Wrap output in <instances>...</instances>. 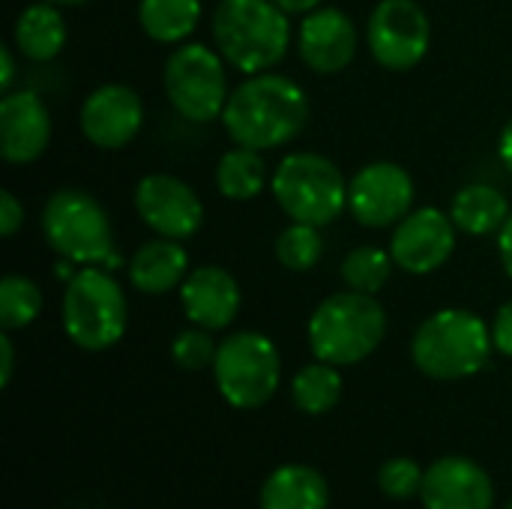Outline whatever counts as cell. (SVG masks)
<instances>
[{
	"mask_svg": "<svg viewBox=\"0 0 512 509\" xmlns=\"http://www.w3.org/2000/svg\"><path fill=\"white\" fill-rule=\"evenodd\" d=\"M282 213L306 225H330L348 210V180L339 165L321 153H288L270 177Z\"/></svg>",
	"mask_w": 512,
	"mask_h": 509,
	"instance_id": "cell-6",
	"label": "cell"
},
{
	"mask_svg": "<svg viewBox=\"0 0 512 509\" xmlns=\"http://www.w3.org/2000/svg\"><path fill=\"white\" fill-rule=\"evenodd\" d=\"M423 480H426V468H420L414 459L408 456H396L387 459L378 468V486L387 498L393 501H408V498H420L423 492Z\"/></svg>",
	"mask_w": 512,
	"mask_h": 509,
	"instance_id": "cell-30",
	"label": "cell"
},
{
	"mask_svg": "<svg viewBox=\"0 0 512 509\" xmlns=\"http://www.w3.org/2000/svg\"><path fill=\"white\" fill-rule=\"evenodd\" d=\"M492 327L471 309H438L414 333L411 360L435 381H462L486 369L492 357Z\"/></svg>",
	"mask_w": 512,
	"mask_h": 509,
	"instance_id": "cell-4",
	"label": "cell"
},
{
	"mask_svg": "<svg viewBox=\"0 0 512 509\" xmlns=\"http://www.w3.org/2000/svg\"><path fill=\"white\" fill-rule=\"evenodd\" d=\"M24 225V204L15 198V192H0V234L9 240L21 231Z\"/></svg>",
	"mask_w": 512,
	"mask_h": 509,
	"instance_id": "cell-31",
	"label": "cell"
},
{
	"mask_svg": "<svg viewBox=\"0 0 512 509\" xmlns=\"http://www.w3.org/2000/svg\"><path fill=\"white\" fill-rule=\"evenodd\" d=\"M135 210L141 222L168 240H189L204 225V201L174 174H147L135 183Z\"/></svg>",
	"mask_w": 512,
	"mask_h": 509,
	"instance_id": "cell-12",
	"label": "cell"
},
{
	"mask_svg": "<svg viewBox=\"0 0 512 509\" xmlns=\"http://www.w3.org/2000/svg\"><path fill=\"white\" fill-rule=\"evenodd\" d=\"M393 255L381 246H357L342 261V282L360 294H378L393 273Z\"/></svg>",
	"mask_w": 512,
	"mask_h": 509,
	"instance_id": "cell-27",
	"label": "cell"
},
{
	"mask_svg": "<svg viewBox=\"0 0 512 509\" xmlns=\"http://www.w3.org/2000/svg\"><path fill=\"white\" fill-rule=\"evenodd\" d=\"M210 30L216 51L243 75L270 72L291 45L288 12L276 0H219Z\"/></svg>",
	"mask_w": 512,
	"mask_h": 509,
	"instance_id": "cell-2",
	"label": "cell"
},
{
	"mask_svg": "<svg viewBox=\"0 0 512 509\" xmlns=\"http://www.w3.org/2000/svg\"><path fill=\"white\" fill-rule=\"evenodd\" d=\"M357 24L336 6H318L303 15L297 33V51L303 63L318 75H336L351 66L357 54Z\"/></svg>",
	"mask_w": 512,
	"mask_h": 509,
	"instance_id": "cell-15",
	"label": "cell"
},
{
	"mask_svg": "<svg viewBox=\"0 0 512 509\" xmlns=\"http://www.w3.org/2000/svg\"><path fill=\"white\" fill-rule=\"evenodd\" d=\"M219 396L237 411L264 408L282 384V357L270 336L255 330L231 333L213 360Z\"/></svg>",
	"mask_w": 512,
	"mask_h": 509,
	"instance_id": "cell-8",
	"label": "cell"
},
{
	"mask_svg": "<svg viewBox=\"0 0 512 509\" xmlns=\"http://www.w3.org/2000/svg\"><path fill=\"white\" fill-rule=\"evenodd\" d=\"M51 141V114L33 90H9L0 99V153L9 165L36 162Z\"/></svg>",
	"mask_w": 512,
	"mask_h": 509,
	"instance_id": "cell-17",
	"label": "cell"
},
{
	"mask_svg": "<svg viewBox=\"0 0 512 509\" xmlns=\"http://www.w3.org/2000/svg\"><path fill=\"white\" fill-rule=\"evenodd\" d=\"M492 345L498 354L512 357V300H507L492 321Z\"/></svg>",
	"mask_w": 512,
	"mask_h": 509,
	"instance_id": "cell-32",
	"label": "cell"
},
{
	"mask_svg": "<svg viewBox=\"0 0 512 509\" xmlns=\"http://www.w3.org/2000/svg\"><path fill=\"white\" fill-rule=\"evenodd\" d=\"M498 153H501V162H504V168H507V171L512 174V117H510V123L504 126V132H501Z\"/></svg>",
	"mask_w": 512,
	"mask_h": 509,
	"instance_id": "cell-37",
	"label": "cell"
},
{
	"mask_svg": "<svg viewBox=\"0 0 512 509\" xmlns=\"http://www.w3.org/2000/svg\"><path fill=\"white\" fill-rule=\"evenodd\" d=\"M63 333L81 351H108L126 336L129 303L105 267H81L63 291Z\"/></svg>",
	"mask_w": 512,
	"mask_h": 509,
	"instance_id": "cell-5",
	"label": "cell"
},
{
	"mask_svg": "<svg viewBox=\"0 0 512 509\" xmlns=\"http://www.w3.org/2000/svg\"><path fill=\"white\" fill-rule=\"evenodd\" d=\"M420 501L426 509H492L495 486L483 465L468 456H444L426 468Z\"/></svg>",
	"mask_w": 512,
	"mask_h": 509,
	"instance_id": "cell-16",
	"label": "cell"
},
{
	"mask_svg": "<svg viewBox=\"0 0 512 509\" xmlns=\"http://www.w3.org/2000/svg\"><path fill=\"white\" fill-rule=\"evenodd\" d=\"M42 306L45 297L33 279L21 273H9L0 279V327L6 333L30 327L42 315Z\"/></svg>",
	"mask_w": 512,
	"mask_h": 509,
	"instance_id": "cell-26",
	"label": "cell"
},
{
	"mask_svg": "<svg viewBox=\"0 0 512 509\" xmlns=\"http://www.w3.org/2000/svg\"><path fill=\"white\" fill-rule=\"evenodd\" d=\"M66 39H69V30L57 3H48V0L30 3L15 18V48L27 60H36V63L54 60L63 51Z\"/></svg>",
	"mask_w": 512,
	"mask_h": 509,
	"instance_id": "cell-21",
	"label": "cell"
},
{
	"mask_svg": "<svg viewBox=\"0 0 512 509\" xmlns=\"http://www.w3.org/2000/svg\"><path fill=\"white\" fill-rule=\"evenodd\" d=\"M0 384L3 387H9V381H12V369H15V348H12V339H9V333L3 330V336H0Z\"/></svg>",
	"mask_w": 512,
	"mask_h": 509,
	"instance_id": "cell-33",
	"label": "cell"
},
{
	"mask_svg": "<svg viewBox=\"0 0 512 509\" xmlns=\"http://www.w3.org/2000/svg\"><path fill=\"white\" fill-rule=\"evenodd\" d=\"M504 509H512V501H507V504H504Z\"/></svg>",
	"mask_w": 512,
	"mask_h": 509,
	"instance_id": "cell-39",
	"label": "cell"
},
{
	"mask_svg": "<svg viewBox=\"0 0 512 509\" xmlns=\"http://www.w3.org/2000/svg\"><path fill=\"white\" fill-rule=\"evenodd\" d=\"M387 336V312L375 294L339 291L318 303L309 318V348L315 360L339 369L357 366L378 351Z\"/></svg>",
	"mask_w": 512,
	"mask_h": 509,
	"instance_id": "cell-3",
	"label": "cell"
},
{
	"mask_svg": "<svg viewBox=\"0 0 512 509\" xmlns=\"http://www.w3.org/2000/svg\"><path fill=\"white\" fill-rule=\"evenodd\" d=\"M288 15H309V12H315L324 0H276Z\"/></svg>",
	"mask_w": 512,
	"mask_h": 509,
	"instance_id": "cell-36",
	"label": "cell"
},
{
	"mask_svg": "<svg viewBox=\"0 0 512 509\" xmlns=\"http://www.w3.org/2000/svg\"><path fill=\"white\" fill-rule=\"evenodd\" d=\"M291 399L309 417H321V414L333 411L339 405V399H342V375H339V366L324 363V360L306 363L294 375V381H291Z\"/></svg>",
	"mask_w": 512,
	"mask_h": 509,
	"instance_id": "cell-25",
	"label": "cell"
},
{
	"mask_svg": "<svg viewBox=\"0 0 512 509\" xmlns=\"http://www.w3.org/2000/svg\"><path fill=\"white\" fill-rule=\"evenodd\" d=\"M276 261L291 273H309L324 258V237L318 225L291 222L276 237Z\"/></svg>",
	"mask_w": 512,
	"mask_h": 509,
	"instance_id": "cell-28",
	"label": "cell"
},
{
	"mask_svg": "<svg viewBox=\"0 0 512 509\" xmlns=\"http://www.w3.org/2000/svg\"><path fill=\"white\" fill-rule=\"evenodd\" d=\"M456 222L438 207L411 210L390 237L393 264L411 276H429L441 270L456 252Z\"/></svg>",
	"mask_w": 512,
	"mask_h": 509,
	"instance_id": "cell-13",
	"label": "cell"
},
{
	"mask_svg": "<svg viewBox=\"0 0 512 509\" xmlns=\"http://www.w3.org/2000/svg\"><path fill=\"white\" fill-rule=\"evenodd\" d=\"M48 246L75 267H102L114 249V228L105 207L84 189H57L42 210Z\"/></svg>",
	"mask_w": 512,
	"mask_h": 509,
	"instance_id": "cell-7",
	"label": "cell"
},
{
	"mask_svg": "<svg viewBox=\"0 0 512 509\" xmlns=\"http://www.w3.org/2000/svg\"><path fill=\"white\" fill-rule=\"evenodd\" d=\"M78 123L93 147L123 150L144 126V102L126 84H102L81 102Z\"/></svg>",
	"mask_w": 512,
	"mask_h": 509,
	"instance_id": "cell-14",
	"label": "cell"
},
{
	"mask_svg": "<svg viewBox=\"0 0 512 509\" xmlns=\"http://www.w3.org/2000/svg\"><path fill=\"white\" fill-rule=\"evenodd\" d=\"M267 186V162L261 150L252 147H231L219 156L216 165V189L228 201H252Z\"/></svg>",
	"mask_w": 512,
	"mask_h": 509,
	"instance_id": "cell-24",
	"label": "cell"
},
{
	"mask_svg": "<svg viewBox=\"0 0 512 509\" xmlns=\"http://www.w3.org/2000/svg\"><path fill=\"white\" fill-rule=\"evenodd\" d=\"M126 273L135 291L162 297L180 288L183 279L189 276V252L183 249V240L156 237V240H147L141 249H135Z\"/></svg>",
	"mask_w": 512,
	"mask_h": 509,
	"instance_id": "cell-19",
	"label": "cell"
},
{
	"mask_svg": "<svg viewBox=\"0 0 512 509\" xmlns=\"http://www.w3.org/2000/svg\"><path fill=\"white\" fill-rule=\"evenodd\" d=\"M309 123L303 87L276 72H258L240 81L222 111V126L237 147L276 150L294 141Z\"/></svg>",
	"mask_w": 512,
	"mask_h": 509,
	"instance_id": "cell-1",
	"label": "cell"
},
{
	"mask_svg": "<svg viewBox=\"0 0 512 509\" xmlns=\"http://www.w3.org/2000/svg\"><path fill=\"white\" fill-rule=\"evenodd\" d=\"M201 21V0H138V24L159 45H183Z\"/></svg>",
	"mask_w": 512,
	"mask_h": 509,
	"instance_id": "cell-23",
	"label": "cell"
},
{
	"mask_svg": "<svg viewBox=\"0 0 512 509\" xmlns=\"http://www.w3.org/2000/svg\"><path fill=\"white\" fill-rule=\"evenodd\" d=\"M216 339H213V330H204V327H186L174 336L171 342V357L180 369L186 372H201V369H213V360H216Z\"/></svg>",
	"mask_w": 512,
	"mask_h": 509,
	"instance_id": "cell-29",
	"label": "cell"
},
{
	"mask_svg": "<svg viewBox=\"0 0 512 509\" xmlns=\"http://www.w3.org/2000/svg\"><path fill=\"white\" fill-rule=\"evenodd\" d=\"M48 3H57V6H84L90 0H48Z\"/></svg>",
	"mask_w": 512,
	"mask_h": 509,
	"instance_id": "cell-38",
	"label": "cell"
},
{
	"mask_svg": "<svg viewBox=\"0 0 512 509\" xmlns=\"http://www.w3.org/2000/svg\"><path fill=\"white\" fill-rule=\"evenodd\" d=\"M450 219L462 234L486 237L504 228L510 219V204L501 189L489 183H468L450 201Z\"/></svg>",
	"mask_w": 512,
	"mask_h": 509,
	"instance_id": "cell-22",
	"label": "cell"
},
{
	"mask_svg": "<svg viewBox=\"0 0 512 509\" xmlns=\"http://www.w3.org/2000/svg\"><path fill=\"white\" fill-rule=\"evenodd\" d=\"M498 255H501V264H504L507 276L512 279V213L510 219L504 222V228L498 231Z\"/></svg>",
	"mask_w": 512,
	"mask_h": 509,
	"instance_id": "cell-35",
	"label": "cell"
},
{
	"mask_svg": "<svg viewBox=\"0 0 512 509\" xmlns=\"http://www.w3.org/2000/svg\"><path fill=\"white\" fill-rule=\"evenodd\" d=\"M15 57H12V48L9 45H0V90L9 93L12 84H15Z\"/></svg>",
	"mask_w": 512,
	"mask_h": 509,
	"instance_id": "cell-34",
	"label": "cell"
},
{
	"mask_svg": "<svg viewBox=\"0 0 512 509\" xmlns=\"http://www.w3.org/2000/svg\"><path fill=\"white\" fill-rule=\"evenodd\" d=\"M162 84L174 111L189 123L222 120L225 102L231 96L225 57L204 42L177 45L162 69Z\"/></svg>",
	"mask_w": 512,
	"mask_h": 509,
	"instance_id": "cell-9",
	"label": "cell"
},
{
	"mask_svg": "<svg viewBox=\"0 0 512 509\" xmlns=\"http://www.w3.org/2000/svg\"><path fill=\"white\" fill-rule=\"evenodd\" d=\"M366 45L390 72L414 69L432 45V21L417 0H378L366 21Z\"/></svg>",
	"mask_w": 512,
	"mask_h": 509,
	"instance_id": "cell-10",
	"label": "cell"
},
{
	"mask_svg": "<svg viewBox=\"0 0 512 509\" xmlns=\"http://www.w3.org/2000/svg\"><path fill=\"white\" fill-rule=\"evenodd\" d=\"M261 509H327L330 486L312 465H279L261 486Z\"/></svg>",
	"mask_w": 512,
	"mask_h": 509,
	"instance_id": "cell-20",
	"label": "cell"
},
{
	"mask_svg": "<svg viewBox=\"0 0 512 509\" xmlns=\"http://www.w3.org/2000/svg\"><path fill=\"white\" fill-rule=\"evenodd\" d=\"M240 282L216 264H201L189 270V276L180 285V306L189 324L204 330H225L240 315Z\"/></svg>",
	"mask_w": 512,
	"mask_h": 509,
	"instance_id": "cell-18",
	"label": "cell"
},
{
	"mask_svg": "<svg viewBox=\"0 0 512 509\" xmlns=\"http://www.w3.org/2000/svg\"><path fill=\"white\" fill-rule=\"evenodd\" d=\"M414 207V180L399 162H369L348 180V210L363 228H396Z\"/></svg>",
	"mask_w": 512,
	"mask_h": 509,
	"instance_id": "cell-11",
	"label": "cell"
}]
</instances>
